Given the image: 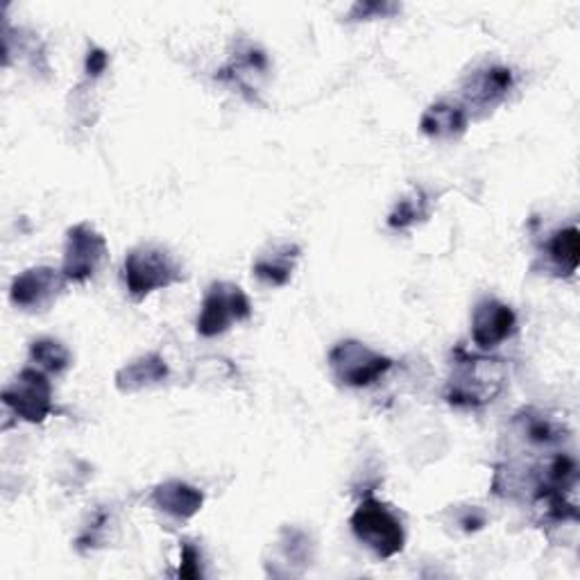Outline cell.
I'll list each match as a JSON object with an SVG mask.
<instances>
[{"mask_svg":"<svg viewBox=\"0 0 580 580\" xmlns=\"http://www.w3.org/2000/svg\"><path fill=\"white\" fill-rule=\"evenodd\" d=\"M508 372L504 361L456 352L453 368L447 381L445 400L456 408H481L492 404L506 389Z\"/></svg>","mask_w":580,"mask_h":580,"instance_id":"cell-1","label":"cell"},{"mask_svg":"<svg viewBox=\"0 0 580 580\" xmlns=\"http://www.w3.org/2000/svg\"><path fill=\"white\" fill-rule=\"evenodd\" d=\"M352 530L359 543L365 545L379 558H393L404 551L406 530L400 515L383 501L368 496L354 511Z\"/></svg>","mask_w":580,"mask_h":580,"instance_id":"cell-2","label":"cell"},{"mask_svg":"<svg viewBox=\"0 0 580 580\" xmlns=\"http://www.w3.org/2000/svg\"><path fill=\"white\" fill-rule=\"evenodd\" d=\"M123 280L128 293L141 302L154 291H164L177 284L182 280V265L164 248L139 245L125 256Z\"/></svg>","mask_w":580,"mask_h":580,"instance_id":"cell-3","label":"cell"},{"mask_svg":"<svg viewBox=\"0 0 580 580\" xmlns=\"http://www.w3.org/2000/svg\"><path fill=\"white\" fill-rule=\"evenodd\" d=\"M393 361L359 340H340L329 352V370L333 379L347 389H368L385 376Z\"/></svg>","mask_w":580,"mask_h":580,"instance_id":"cell-4","label":"cell"},{"mask_svg":"<svg viewBox=\"0 0 580 580\" xmlns=\"http://www.w3.org/2000/svg\"><path fill=\"white\" fill-rule=\"evenodd\" d=\"M252 316V304L241 286L216 282L205 295L200 316H198V333L205 338H216L225 333L234 322H243Z\"/></svg>","mask_w":580,"mask_h":580,"instance_id":"cell-5","label":"cell"},{"mask_svg":"<svg viewBox=\"0 0 580 580\" xmlns=\"http://www.w3.org/2000/svg\"><path fill=\"white\" fill-rule=\"evenodd\" d=\"M107 259V241L89 222H77L68 229L62 273L68 284L89 282Z\"/></svg>","mask_w":580,"mask_h":580,"instance_id":"cell-6","label":"cell"},{"mask_svg":"<svg viewBox=\"0 0 580 580\" xmlns=\"http://www.w3.org/2000/svg\"><path fill=\"white\" fill-rule=\"evenodd\" d=\"M3 404L23 422L42 424L53 413V385L39 368H25L3 391Z\"/></svg>","mask_w":580,"mask_h":580,"instance_id":"cell-7","label":"cell"},{"mask_svg":"<svg viewBox=\"0 0 580 580\" xmlns=\"http://www.w3.org/2000/svg\"><path fill=\"white\" fill-rule=\"evenodd\" d=\"M68 280L62 270L39 265L21 273L10 288V299L21 311H46V308L62 295Z\"/></svg>","mask_w":580,"mask_h":580,"instance_id":"cell-8","label":"cell"},{"mask_svg":"<svg viewBox=\"0 0 580 580\" xmlns=\"http://www.w3.org/2000/svg\"><path fill=\"white\" fill-rule=\"evenodd\" d=\"M517 331V316L513 308L494 297H485L477 304L472 314V340L481 350L490 352L501 342L513 338Z\"/></svg>","mask_w":580,"mask_h":580,"instance_id":"cell-9","label":"cell"},{"mask_svg":"<svg viewBox=\"0 0 580 580\" xmlns=\"http://www.w3.org/2000/svg\"><path fill=\"white\" fill-rule=\"evenodd\" d=\"M513 87H515L513 70L506 66L492 64L472 73L466 85V100L474 107L488 109L504 100L513 91Z\"/></svg>","mask_w":580,"mask_h":580,"instance_id":"cell-10","label":"cell"},{"mask_svg":"<svg viewBox=\"0 0 580 580\" xmlns=\"http://www.w3.org/2000/svg\"><path fill=\"white\" fill-rule=\"evenodd\" d=\"M152 504L175 519H190L200 513L205 494L184 481H166L152 490Z\"/></svg>","mask_w":580,"mask_h":580,"instance_id":"cell-11","label":"cell"},{"mask_svg":"<svg viewBox=\"0 0 580 580\" xmlns=\"http://www.w3.org/2000/svg\"><path fill=\"white\" fill-rule=\"evenodd\" d=\"M513 427L533 447H556L567 438V427L562 422L533 408L517 413Z\"/></svg>","mask_w":580,"mask_h":580,"instance_id":"cell-12","label":"cell"},{"mask_svg":"<svg viewBox=\"0 0 580 580\" xmlns=\"http://www.w3.org/2000/svg\"><path fill=\"white\" fill-rule=\"evenodd\" d=\"M299 259V248L284 243V245H275L270 252L261 254L254 265H252V273L259 282L267 284V286H286L293 277V270L297 265Z\"/></svg>","mask_w":580,"mask_h":580,"instance_id":"cell-13","label":"cell"},{"mask_svg":"<svg viewBox=\"0 0 580 580\" xmlns=\"http://www.w3.org/2000/svg\"><path fill=\"white\" fill-rule=\"evenodd\" d=\"M419 130L431 139H458L468 130V111L460 105L436 102L422 113Z\"/></svg>","mask_w":580,"mask_h":580,"instance_id":"cell-14","label":"cell"},{"mask_svg":"<svg viewBox=\"0 0 580 580\" xmlns=\"http://www.w3.org/2000/svg\"><path fill=\"white\" fill-rule=\"evenodd\" d=\"M168 376V365L160 354H145L116 374V389L121 393H139L147 385H157Z\"/></svg>","mask_w":580,"mask_h":580,"instance_id":"cell-15","label":"cell"},{"mask_svg":"<svg viewBox=\"0 0 580 580\" xmlns=\"http://www.w3.org/2000/svg\"><path fill=\"white\" fill-rule=\"evenodd\" d=\"M549 261L558 277H571L580 263V234L576 227H565L551 237L547 245Z\"/></svg>","mask_w":580,"mask_h":580,"instance_id":"cell-16","label":"cell"},{"mask_svg":"<svg viewBox=\"0 0 580 580\" xmlns=\"http://www.w3.org/2000/svg\"><path fill=\"white\" fill-rule=\"evenodd\" d=\"M30 361L46 374H62L64 370L70 368L73 359L70 352L66 350V344H62L55 338H39L30 344Z\"/></svg>","mask_w":580,"mask_h":580,"instance_id":"cell-17","label":"cell"},{"mask_svg":"<svg viewBox=\"0 0 580 580\" xmlns=\"http://www.w3.org/2000/svg\"><path fill=\"white\" fill-rule=\"evenodd\" d=\"M427 216H429V198H427V193H424L422 188H415L411 193V196L402 198L395 205L393 214L389 216V225L393 229H400L402 231V229H408L415 222L424 220Z\"/></svg>","mask_w":580,"mask_h":580,"instance_id":"cell-18","label":"cell"},{"mask_svg":"<svg viewBox=\"0 0 580 580\" xmlns=\"http://www.w3.org/2000/svg\"><path fill=\"white\" fill-rule=\"evenodd\" d=\"M203 556L200 551L193 547L190 543L182 545V565H179V576L182 578H200L203 576Z\"/></svg>","mask_w":580,"mask_h":580,"instance_id":"cell-19","label":"cell"},{"mask_svg":"<svg viewBox=\"0 0 580 580\" xmlns=\"http://www.w3.org/2000/svg\"><path fill=\"white\" fill-rule=\"evenodd\" d=\"M400 8L391 6V3H359L352 12V17L357 19H372V17H391L395 14Z\"/></svg>","mask_w":580,"mask_h":580,"instance_id":"cell-20","label":"cell"},{"mask_svg":"<svg viewBox=\"0 0 580 580\" xmlns=\"http://www.w3.org/2000/svg\"><path fill=\"white\" fill-rule=\"evenodd\" d=\"M107 64H109L107 53L100 51V48H91L89 55H87V75H91V77L102 75L105 68H107Z\"/></svg>","mask_w":580,"mask_h":580,"instance_id":"cell-21","label":"cell"}]
</instances>
